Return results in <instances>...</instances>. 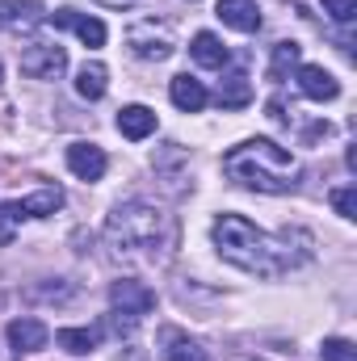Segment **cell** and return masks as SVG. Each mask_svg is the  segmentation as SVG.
<instances>
[{"label":"cell","instance_id":"4316f807","mask_svg":"<svg viewBox=\"0 0 357 361\" xmlns=\"http://www.w3.org/2000/svg\"><path fill=\"white\" fill-rule=\"evenodd\" d=\"M236 361H257V357H236Z\"/></svg>","mask_w":357,"mask_h":361},{"label":"cell","instance_id":"4fadbf2b","mask_svg":"<svg viewBox=\"0 0 357 361\" xmlns=\"http://www.w3.org/2000/svg\"><path fill=\"white\" fill-rule=\"evenodd\" d=\"M118 130H122V139H131V143L147 139V135L156 130V109H147V105H122V109H118Z\"/></svg>","mask_w":357,"mask_h":361},{"label":"cell","instance_id":"30bf717a","mask_svg":"<svg viewBox=\"0 0 357 361\" xmlns=\"http://www.w3.org/2000/svg\"><path fill=\"white\" fill-rule=\"evenodd\" d=\"M68 169L80 180H101L105 169H109V160H105V152L97 143H72L68 147Z\"/></svg>","mask_w":357,"mask_h":361},{"label":"cell","instance_id":"ffe728a7","mask_svg":"<svg viewBox=\"0 0 357 361\" xmlns=\"http://www.w3.org/2000/svg\"><path fill=\"white\" fill-rule=\"evenodd\" d=\"M63 206V189H38V193H30L25 202H21V210H25V219H47V214H55Z\"/></svg>","mask_w":357,"mask_h":361},{"label":"cell","instance_id":"d4e9b609","mask_svg":"<svg viewBox=\"0 0 357 361\" xmlns=\"http://www.w3.org/2000/svg\"><path fill=\"white\" fill-rule=\"evenodd\" d=\"M324 361H357V349L349 341L332 336V341H324Z\"/></svg>","mask_w":357,"mask_h":361},{"label":"cell","instance_id":"2e32d148","mask_svg":"<svg viewBox=\"0 0 357 361\" xmlns=\"http://www.w3.org/2000/svg\"><path fill=\"white\" fill-rule=\"evenodd\" d=\"M160 353H164V361H210L206 357V349L198 345V341H189L185 332H177V328H164L160 332Z\"/></svg>","mask_w":357,"mask_h":361},{"label":"cell","instance_id":"f1b7e54d","mask_svg":"<svg viewBox=\"0 0 357 361\" xmlns=\"http://www.w3.org/2000/svg\"><path fill=\"white\" fill-rule=\"evenodd\" d=\"M0 76H4V68H0Z\"/></svg>","mask_w":357,"mask_h":361},{"label":"cell","instance_id":"5bb4252c","mask_svg":"<svg viewBox=\"0 0 357 361\" xmlns=\"http://www.w3.org/2000/svg\"><path fill=\"white\" fill-rule=\"evenodd\" d=\"M42 21L38 0H0V30H30Z\"/></svg>","mask_w":357,"mask_h":361},{"label":"cell","instance_id":"3957f363","mask_svg":"<svg viewBox=\"0 0 357 361\" xmlns=\"http://www.w3.org/2000/svg\"><path fill=\"white\" fill-rule=\"evenodd\" d=\"M223 173L257 193H290L298 189V177H303L298 160L273 139H244L240 147H231L223 156Z\"/></svg>","mask_w":357,"mask_h":361},{"label":"cell","instance_id":"603a6c76","mask_svg":"<svg viewBox=\"0 0 357 361\" xmlns=\"http://www.w3.org/2000/svg\"><path fill=\"white\" fill-rule=\"evenodd\" d=\"M21 219H25V210H21V202H0V248L13 240V231L21 227Z\"/></svg>","mask_w":357,"mask_h":361},{"label":"cell","instance_id":"d6986e66","mask_svg":"<svg viewBox=\"0 0 357 361\" xmlns=\"http://www.w3.org/2000/svg\"><path fill=\"white\" fill-rule=\"evenodd\" d=\"M248 101H253V85H248L244 72H231V76L219 85V105H223V109H244Z\"/></svg>","mask_w":357,"mask_h":361},{"label":"cell","instance_id":"52a82bcc","mask_svg":"<svg viewBox=\"0 0 357 361\" xmlns=\"http://www.w3.org/2000/svg\"><path fill=\"white\" fill-rule=\"evenodd\" d=\"M152 169H156V177L164 180V189L181 197L185 189H189V156H185V147L181 143H164L156 156H152Z\"/></svg>","mask_w":357,"mask_h":361},{"label":"cell","instance_id":"ac0fdd59","mask_svg":"<svg viewBox=\"0 0 357 361\" xmlns=\"http://www.w3.org/2000/svg\"><path fill=\"white\" fill-rule=\"evenodd\" d=\"M55 345L68 349V353H92L101 345V328H59Z\"/></svg>","mask_w":357,"mask_h":361},{"label":"cell","instance_id":"484cf974","mask_svg":"<svg viewBox=\"0 0 357 361\" xmlns=\"http://www.w3.org/2000/svg\"><path fill=\"white\" fill-rule=\"evenodd\" d=\"M324 13H328L332 21L345 25V21H353L357 17V0H324Z\"/></svg>","mask_w":357,"mask_h":361},{"label":"cell","instance_id":"7c38bea8","mask_svg":"<svg viewBox=\"0 0 357 361\" xmlns=\"http://www.w3.org/2000/svg\"><path fill=\"white\" fill-rule=\"evenodd\" d=\"M219 21L223 25H231V30H240V34H257L261 30V8H257V0H219Z\"/></svg>","mask_w":357,"mask_h":361},{"label":"cell","instance_id":"ba28073f","mask_svg":"<svg viewBox=\"0 0 357 361\" xmlns=\"http://www.w3.org/2000/svg\"><path fill=\"white\" fill-rule=\"evenodd\" d=\"M55 30H76L80 38H85V47H105V25L97 21V17H85V13H76V8H59V13H51L47 17Z\"/></svg>","mask_w":357,"mask_h":361},{"label":"cell","instance_id":"e0dca14e","mask_svg":"<svg viewBox=\"0 0 357 361\" xmlns=\"http://www.w3.org/2000/svg\"><path fill=\"white\" fill-rule=\"evenodd\" d=\"M189 55L202 63V68H227V59H231V51L210 34V30H202V34H193V47H189Z\"/></svg>","mask_w":357,"mask_h":361},{"label":"cell","instance_id":"8fae6325","mask_svg":"<svg viewBox=\"0 0 357 361\" xmlns=\"http://www.w3.org/2000/svg\"><path fill=\"white\" fill-rule=\"evenodd\" d=\"M47 341H51V332H47V324L42 319H13L8 324V345H13V353H38V349H47Z\"/></svg>","mask_w":357,"mask_h":361},{"label":"cell","instance_id":"9a60e30c","mask_svg":"<svg viewBox=\"0 0 357 361\" xmlns=\"http://www.w3.org/2000/svg\"><path fill=\"white\" fill-rule=\"evenodd\" d=\"M169 97H173V105L185 109V114H198V109H206V101H210L206 85H202V80H193V76H173Z\"/></svg>","mask_w":357,"mask_h":361},{"label":"cell","instance_id":"7402d4cb","mask_svg":"<svg viewBox=\"0 0 357 361\" xmlns=\"http://www.w3.org/2000/svg\"><path fill=\"white\" fill-rule=\"evenodd\" d=\"M298 55H303L298 42H277L273 47V59H269V80H286V72L298 68Z\"/></svg>","mask_w":357,"mask_h":361},{"label":"cell","instance_id":"7a4b0ae2","mask_svg":"<svg viewBox=\"0 0 357 361\" xmlns=\"http://www.w3.org/2000/svg\"><path fill=\"white\" fill-rule=\"evenodd\" d=\"M105 244L118 261L164 265L177 248V219L152 202H122L105 219Z\"/></svg>","mask_w":357,"mask_h":361},{"label":"cell","instance_id":"cb8c5ba5","mask_svg":"<svg viewBox=\"0 0 357 361\" xmlns=\"http://www.w3.org/2000/svg\"><path fill=\"white\" fill-rule=\"evenodd\" d=\"M328 202H332V210H337L341 219H357V185H341V189H332Z\"/></svg>","mask_w":357,"mask_h":361},{"label":"cell","instance_id":"277c9868","mask_svg":"<svg viewBox=\"0 0 357 361\" xmlns=\"http://www.w3.org/2000/svg\"><path fill=\"white\" fill-rule=\"evenodd\" d=\"M126 47H131V55H139V59H147V63H164V59L177 51L169 21H156V17L135 21V25L126 30Z\"/></svg>","mask_w":357,"mask_h":361},{"label":"cell","instance_id":"83f0119b","mask_svg":"<svg viewBox=\"0 0 357 361\" xmlns=\"http://www.w3.org/2000/svg\"><path fill=\"white\" fill-rule=\"evenodd\" d=\"M189 4H198V0H189Z\"/></svg>","mask_w":357,"mask_h":361},{"label":"cell","instance_id":"9c48e42d","mask_svg":"<svg viewBox=\"0 0 357 361\" xmlns=\"http://www.w3.org/2000/svg\"><path fill=\"white\" fill-rule=\"evenodd\" d=\"M298 92H303L307 101H337V97H341V85H337V76L324 72L320 63H303V68H298Z\"/></svg>","mask_w":357,"mask_h":361},{"label":"cell","instance_id":"5b68a950","mask_svg":"<svg viewBox=\"0 0 357 361\" xmlns=\"http://www.w3.org/2000/svg\"><path fill=\"white\" fill-rule=\"evenodd\" d=\"M109 315H122V319H131V324H139L143 315H152L156 311V294L143 286V281H131V277H122V281H114L109 286Z\"/></svg>","mask_w":357,"mask_h":361},{"label":"cell","instance_id":"44dd1931","mask_svg":"<svg viewBox=\"0 0 357 361\" xmlns=\"http://www.w3.org/2000/svg\"><path fill=\"white\" fill-rule=\"evenodd\" d=\"M105 85H109V72H105L101 63H85L80 76H76V92H80L85 101H101V97H105Z\"/></svg>","mask_w":357,"mask_h":361},{"label":"cell","instance_id":"8992f818","mask_svg":"<svg viewBox=\"0 0 357 361\" xmlns=\"http://www.w3.org/2000/svg\"><path fill=\"white\" fill-rule=\"evenodd\" d=\"M21 72L30 80H59L68 72V51L59 42H30L21 51Z\"/></svg>","mask_w":357,"mask_h":361},{"label":"cell","instance_id":"6da1fadb","mask_svg":"<svg viewBox=\"0 0 357 361\" xmlns=\"http://www.w3.org/2000/svg\"><path fill=\"white\" fill-rule=\"evenodd\" d=\"M210 235H214V248L227 265L257 273V277H282V273L311 261V235L298 227L269 235L261 227H253L244 214H219Z\"/></svg>","mask_w":357,"mask_h":361}]
</instances>
